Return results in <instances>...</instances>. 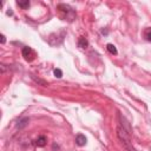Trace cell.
I'll use <instances>...</instances> for the list:
<instances>
[{"label":"cell","mask_w":151,"mask_h":151,"mask_svg":"<svg viewBox=\"0 0 151 151\" xmlns=\"http://www.w3.org/2000/svg\"><path fill=\"white\" fill-rule=\"evenodd\" d=\"M87 45H89L87 40L85 39V38L80 37V38H79V40H78V46H79L80 48H86V47H87Z\"/></svg>","instance_id":"cell-5"},{"label":"cell","mask_w":151,"mask_h":151,"mask_svg":"<svg viewBox=\"0 0 151 151\" xmlns=\"http://www.w3.org/2000/svg\"><path fill=\"white\" fill-rule=\"evenodd\" d=\"M117 136L119 138V141L122 142L123 146L128 151H136V149L133 148L132 142H131V137H130V131L129 130H127L124 127H122V125H118L117 127Z\"/></svg>","instance_id":"cell-1"},{"label":"cell","mask_w":151,"mask_h":151,"mask_svg":"<svg viewBox=\"0 0 151 151\" xmlns=\"http://www.w3.org/2000/svg\"><path fill=\"white\" fill-rule=\"evenodd\" d=\"M145 38H146V40H149L151 43V29H148L145 31Z\"/></svg>","instance_id":"cell-10"},{"label":"cell","mask_w":151,"mask_h":151,"mask_svg":"<svg viewBox=\"0 0 151 151\" xmlns=\"http://www.w3.org/2000/svg\"><path fill=\"white\" fill-rule=\"evenodd\" d=\"M86 142H87L86 137L82 133L77 135V137H76V143H77V145H79V146H84L86 144Z\"/></svg>","instance_id":"cell-3"},{"label":"cell","mask_w":151,"mask_h":151,"mask_svg":"<svg viewBox=\"0 0 151 151\" xmlns=\"http://www.w3.org/2000/svg\"><path fill=\"white\" fill-rule=\"evenodd\" d=\"M22 56H24V58L26 59L27 61L32 60L33 57H34L32 48H31V47H27V46H26V47H24V48H22Z\"/></svg>","instance_id":"cell-2"},{"label":"cell","mask_w":151,"mask_h":151,"mask_svg":"<svg viewBox=\"0 0 151 151\" xmlns=\"http://www.w3.org/2000/svg\"><path fill=\"white\" fill-rule=\"evenodd\" d=\"M46 143H47V139H46V137H45V136L38 137V138H37V141H35V145H37V146H39V148L45 146Z\"/></svg>","instance_id":"cell-4"},{"label":"cell","mask_w":151,"mask_h":151,"mask_svg":"<svg viewBox=\"0 0 151 151\" xmlns=\"http://www.w3.org/2000/svg\"><path fill=\"white\" fill-rule=\"evenodd\" d=\"M53 73H54V76H56L57 78H61V77H63V72H61L60 69H56V70L53 71Z\"/></svg>","instance_id":"cell-9"},{"label":"cell","mask_w":151,"mask_h":151,"mask_svg":"<svg viewBox=\"0 0 151 151\" xmlns=\"http://www.w3.org/2000/svg\"><path fill=\"white\" fill-rule=\"evenodd\" d=\"M106 47H107V51L111 53V54H117L118 52H117V48H116V46L115 45H112V44H107L106 45Z\"/></svg>","instance_id":"cell-6"},{"label":"cell","mask_w":151,"mask_h":151,"mask_svg":"<svg viewBox=\"0 0 151 151\" xmlns=\"http://www.w3.org/2000/svg\"><path fill=\"white\" fill-rule=\"evenodd\" d=\"M17 4H18V6H20L24 10L29 8V6H30V1H29V0H26V1H17Z\"/></svg>","instance_id":"cell-7"},{"label":"cell","mask_w":151,"mask_h":151,"mask_svg":"<svg viewBox=\"0 0 151 151\" xmlns=\"http://www.w3.org/2000/svg\"><path fill=\"white\" fill-rule=\"evenodd\" d=\"M32 78H33V79H34L37 83H40V84H41V85H44V86H46V85H47V84H46L44 80H41V79H39V78H35L34 76H32Z\"/></svg>","instance_id":"cell-11"},{"label":"cell","mask_w":151,"mask_h":151,"mask_svg":"<svg viewBox=\"0 0 151 151\" xmlns=\"http://www.w3.org/2000/svg\"><path fill=\"white\" fill-rule=\"evenodd\" d=\"M27 123H29V118H24V119H21V120L19 122V124H18V128L21 129V128H24V127H26Z\"/></svg>","instance_id":"cell-8"},{"label":"cell","mask_w":151,"mask_h":151,"mask_svg":"<svg viewBox=\"0 0 151 151\" xmlns=\"http://www.w3.org/2000/svg\"><path fill=\"white\" fill-rule=\"evenodd\" d=\"M5 41H6V39H5V35H4V34H1V44H5Z\"/></svg>","instance_id":"cell-12"}]
</instances>
